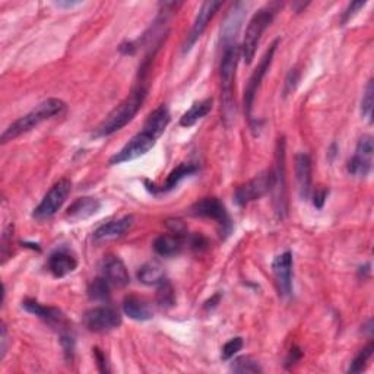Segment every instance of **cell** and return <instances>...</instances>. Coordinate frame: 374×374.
Here are the masks:
<instances>
[{
  "instance_id": "1",
  "label": "cell",
  "mask_w": 374,
  "mask_h": 374,
  "mask_svg": "<svg viewBox=\"0 0 374 374\" xmlns=\"http://www.w3.org/2000/svg\"><path fill=\"white\" fill-rule=\"evenodd\" d=\"M146 95H148L146 77H141L139 75V81L133 86L129 97H126L113 111H110V114L106 118H104L100 126L95 129L94 137L95 138L110 137V134L118 132L126 125H129L134 118V116H137L138 111L142 109Z\"/></svg>"
},
{
  "instance_id": "2",
  "label": "cell",
  "mask_w": 374,
  "mask_h": 374,
  "mask_svg": "<svg viewBox=\"0 0 374 374\" xmlns=\"http://www.w3.org/2000/svg\"><path fill=\"white\" fill-rule=\"evenodd\" d=\"M222 47L221 63H219V78H221V110L224 122L231 126L235 118V102H234V81L238 59L242 57L240 42L226 44Z\"/></svg>"
},
{
  "instance_id": "3",
  "label": "cell",
  "mask_w": 374,
  "mask_h": 374,
  "mask_svg": "<svg viewBox=\"0 0 374 374\" xmlns=\"http://www.w3.org/2000/svg\"><path fill=\"white\" fill-rule=\"evenodd\" d=\"M66 107V104L59 98H49L46 101L40 102L36 109H33L25 116L20 117L18 120H15L9 127L5 129V132L0 137V142L6 143L13 139L20 138L21 134L31 132L34 127L41 125L42 122L49 120V118L61 114Z\"/></svg>"
},
{
  "instance_id": "4",
  "label": "cell",
  "mask_w": 374,
  "mask_h": 374,
  "mask_svg": "<svg viewBox=\"0 0 374 374\" xmlns=\"http://www.w3.org/2000/svg\"><path fill=\"white\" fill-rule=\"evenodd\" d=\"M279 8H281L279 2L269 3L263 8H260L249 21L243 42L240 44L242 57H243V61L246 65L253 63V59H254V56H256L260 38H262L263 33L266 31V28L272 24Z\"/></svg>"
},
{
  "instance_id": "5",
  "label": "cell",
  "mask_w": 374,
  "mask_h": 374,
  "mask_svg": "<svg viewBox=\"0 0 374 374\" xmlns=\"http://www.w3.org/2000/svg\"><path fill=\"white\" fill-rule=\"evenodd\" d=\"M272 189L275 214L279 219L288 215V190H287V142L281 137L275 148V164L271 169Z\"/></svg>"
},
{
  "instance_id": "6",
  "label": "cell",
  "mask_w": 374,
  "mask_h": 374,
  "mask_svg": "<svg viewBox=\"0 0 374 374\" xmlns=\"http://www.w3.org/2000/svg\"><path fill=\"white\" fill-rule=\"evenodd\" d=\"M279 40H275L271 46H269L267 52L265 53V56L262 57V61L259 62L258 68L253 70L251 77L249 78V82L244 88V113H246V117L247 120L250 122L251 125V129H256V125H254V117H253V106H254V100H256V94L259 91V88L262 85V81L263 78L266 77V73L269 70V68H271L272 65V61H274V56H275V52L279 46Z\"/></svg>"
},
{
  "instance_id": "7",
  "label": "cell",
  "mask_w": 374,
  "mask_h": 374,
  "mask_svg": "<svg viewBox=\"0 0 374 374\" xmlns=\"http://www.w3.org/2000/svg\"><path fill=\"white\" fill-rule=\"evenodd\" d=\"M70 190L72 183L69 178H61V180L56 182L46 193V196L42 198L40 205L34 209L33 218L37 221H46L54 217L69 198Z\"/></svg>"
},
{
  "instance_id": "8",
  "label": "cell",
  "mask_w": 374,
  "mask_h": 374,
  "mask_svg": "<svg viewBox=\"0 0 374 374\" xmlns=\"http://www.w3.org/2000/svg\"><path fill=\"white\" fill-rule=\"evenodd\" d=\"M190 214L193 217L214 219L219 226L221 234L224 237H228L233 231V222L230 214L227 211V208L224 206V203L218 198H203L198 202H194L190 208Z\"/></svg>"
},
{
  "instance_id": "9",
  "label": "cell",
  "mask_w": 374,
  "mask_h": 374,
  "mask_svg": "<svg viewBox=\"0 0 374 374\" xmlns=\"http://www.w3.org/2000/svg\"><path fill=\"white\" fill-rule=\"evenodd\" d=\"M22 307L28 313L34 314V316H37L44 323L49 325L53 331H56L59 334V338L73 334L72 325L66 319L63 311L59 310L57 307L44 306V304L38 303L37 300H34V298H25V300L22 302Z\"/></svg>"
},
{
  "instance_id": "10",
  "label": "cell",
  "mask_w": 374,
  "mask_h": 374,
  "mask_svg": "<svg viewBox=\"0 0 374 374\" xmlns=\"http://www.w3.org/2000/svg\"><path fill=\"white\" fill-rule=\"evenodd\" d=\"M82 322L88 331L94 334H107L122 325V316L114 307L100 306L85 311Z\"/></svg>"
},
{
  "instance_id": "11",
  "label": "cell",
  "mask_w": 374,
  "mask_h": 374,
  "mask_svg": "<svg viewBox=\"0 0 374 374\" xmlns=\"http://www.w3.org/2000/svg\"><path fill=\"white\" fill-rule=\"evenodd\" d=\"M157 138H154L151 133L142 129L120 149L110 158V166H118V164L130 162L133 159H138L143 155H146L151 149L155 146Z\"/></svg>"
},
{
  "instance_id": "12",
  "label": "cell",
  "mask_w": 374,
  "mask_h": 374,
  "mask_svg": "<svg viewBox=\"0 0 374 374\" xmlns=\"http://www.w3.org/2000/svg\"><path fill=\"white\" fill-rule=\"evenodd\" d=\"M272 189V174L271 170L263 171L259 176L253 177L247 183L238 186L234 193V201L238 206H246L254 201L262 199Z\"/></svg>"
},
{
  "instance_id": "13",
  "label": "cell",
  "mask_w": 374,
  "mask_h": 374,
  "mask_svg": "<svg viewBox=\"0 0 374 374\" xmlns=\"http://www.w3.org/2000/svg\"><path fill=\"white\" fill-rule=\"evenodd\" d=\"M293 267L294 259L291 251L281 253L272 262L275 287L281 298H288L293 294Z\"/></svg>"
},
{
  "instance_id": "14",
  "label": "cell",
  "mask_w": 374,
  "mask_h": 374,
  "mask_svg": "<svg viewBox=\"0 0 374 374\" xmlns=\"http://www.w3.org/2000/svg\"><path fill=\"white\" fill-rule=\"evenodd\" d=\"M222 6V2H215V0H208V2L202 3L196 18H194V22L190 28V31L183 42V53H189L196 41L202 37V34L205 33V29L208 26V24L212 21V18L215 17V13L219 10V8Z\"/></svg>"
},
{
  "instance_id": "15",
  "label": "cell",
  "mask_w": 374,
  "mask_h": 374,
  "mask_svg": "<svg viewBox=\"0 0 374 374\" xmlns=\"http://www.w3.org/2000/svg\"><path fill=\"white\" fill-rule=\"evenodd\" d=\"M373 138L370 134H364L358 141L355 154L348 162V173L354 177H367L373 167Z\"/></svg>"
},
{
  "instance_id": "16",
  "label": "cell",
  "mask_w": 374,
  "mask_h": 374,
  "mask_svg": "<svg viewBox=\"0 0 374 374\" xmlns=\"http://www.w3.org/2000/svg\"><path fill=\"white\" fill-rule=\"evenodd\" d=\"M246 13L247 6L243 2L233 5L221 26V46L238 42V34H240V29L246 20Z\"/></svg>"
},
{
  "instance_id": "17",
  "label": "cell",
  "mask_w": 374,
  "mask_h": 374,
  "mask_svg": "<svg viewBox=\"0 0 374 374\" xmlns=\"http://www.w3.org/2000/svg\"><path fill=\"white\" fill-rule=\"evenodd\" d=\"M101 274L102 278L113 287L123 288L130 283V275L125 262L120 258L111 256V254L102 260Z\"/></svg>"
},
{
  "instance_id": "18",
  "label": "cell",
  "mask_w": 374,
  "mask_h": 374,
  "mask_svg": "<svg viewBox=\"0 0 374 374\" xmlns=\"http://www.w3.org/2000/svg\"><path fill=\"white\" fill-rule=\"evenodd\" d=\"M133 226V217L132 215H125L118 219H113L110 222L102 224L95 231H94V242L101 243V242H110L116 240V238L123 237Z\"/></svg>"
},
{
  "instance_id": "19",
  "label": "cell",
  "mask_w": 374,
  "mask_h": 374,
  "mask_svg": "<svg viewBox=\"0 0 374 374\" xmlns=\"http://www.w3.org/2000/svg\"><path fill=\"white\" fill-rule=\"evenodd\" d=\"M78 267V260L66 249H59L50 254L47 260L49 272L54 278H65Z\"/></svg>"
},
{
  "instance_id": "20",
  "label": "cell",
  "mask_w": 374,
  "mask_h": 374,
  "mask_svg": "<svg viewBox=\"0 0 374 374\" xmlns=\"http://www.w3.org/2000/svg\"><path fill=\"white\" fill-rule=\"evenodd\" d=\"M295 162V178L298 183V193L303 201H307L313 192L311 189V158L309 154L300 153L294 158Z\"/></svg>"
},
{
  "instance_id": "21",
  "label": "cell",
  "mask_w": 374,
  "mask_h": 374,
  "mask_svg": "<svg viewBox=\"0 0 374 374\" xmlns=\"http://www.w3.org/2000/svg\"><path fill=\"white\" fill-rule=\"evenodd\" d=\"M101 202L97 198H91V196H84L75 201L65 214V217L72 221V222H78V221H84L94 217L95 214L100 212L101 209Z\"/></svg>"
},
{
  "instance_id": "22",
  "label": "cell",
  "mask_w": 374,
  "mask_h": 374,
  "mask_svg": "<svg viewBox=\"0 0 374 374\" xmlns=\"http://www.w3.org/2000/svg\"><path fill=\"white\" fill-rule=\"evenodd\" d=\"M123 311L133 320L145 322L154 318V309L148 300L139 295H127L123 302Z\"/></svg>"
},
{
  "instance_id": "23",
  "label": "cell",
  "mask_w": 374,
  "mask_h": 374,
  "mask_svg": "<svg viewBox=\"0 0 374 374\" xmlns=\"http://www.w3.org/2000/svg\"><path fill=\"white\" fill-rule=\"evenodd\" d=\"M186 237L174 234V233L161 234L154 240V250L159 254V256L173 258L182 251L186 243Z\"/></svg>"
},
{
  "instance_id": "24",
  "label": "cell",
  "mask_w": 374,
  "mask_h": 374,
  "mask_svg": "<svg viewBox=\"0 0 374 374\" xmlns=\"http://www.w3.org/2000/svg\"><path fill=\"white\" fill-rule=\"evenodd\" d=\"M170 122H171L170 111H169L166 104H161L159 107H157L151 114L146 117L145 125H143V130L149 132L154 138L158 139L161 134L166 132V129L170 125Z\"/></svg>"
},
{
  "instance_id": "25",
  "label": "cell",
  "mask_w": 374,
  "mask_h": 374,
  "mask_svg": "<svg viewBox=\"0 0 374 374\" xmlns=\"http://www.w3.org/2000/svg\"><path fill=\"white\" fill-rule=\"evenodd\" d=\"M199 169L198 166H194V164H180L177 169H174L169 177L166 183H164L161 187H155V186H151L153 189H149L153 193H167V192H171L173 189H176L178 185H180L185 178L193 176L194 173H198Z\"/></svg>"
},
{
  "instance_id": "26",
  "label": "cell",
  "mask_w": 374,
  "mask_h": 374,
  "mask_svg": "<svg viewBox=\"0 0 374 374\" xmlns=\"http://www.w3.org/2000/svg\"><path fill=\"white\" fill-rule=\"evenodd\" d=\"M212 110V100L206 98L202 101H196L193 106L182 116L180 126L183 127H192L196 125L201 118H203L209 111Z\"/></svg>"
},
{
  "instance_id": "27",
  "label": "cell",
  "mask_w": 374,
  "mask_h": 374,
  "mask_svg": "<svg viewBox=\"0 0 374 374\" xmlns=\"http://www.w3.org/2000/svg\"><path fill=\"white\" fill-rule=\"evenodd\" d=\"M138 279L143 283V286L149 287H158L161 282L166 281V272L164 269L157 263H145L138 272Z\"/></svg>"
},
{
  "instance_id": "28",
  "label": "cell",
  "mask_w": 374,
  "mask_h": 374,
  "mask_svg": "<svg viewBox=\"0 0 374 374\" xmlns=\"http://www.w3.org/2000/svg\"><path fill=\"white\" fill-rule=\"evenodd\" d=\"M110 283L101 278H95L94 281H91V283L88 286V297L91 298L94 302H109L111 293H110Z\"/></svg>"
},
{
  "instance_id": "29",
  "label": "cell",
  "mask_w": 374,
  "mask_h": 374,
  "mask_svg": "<svg viewBox=\"0 0 374 374\" xmlns=\"http://www.w3.org/2000/svg\"><path fill=\"white\" fill-rule=\"evenodd\" d=\"M155 300H157V304L162 309H170L176 304V293L169 279L161 282L158 286Z\"/></svg>"
},
{
  "instance_id": "30",
  "label": "cell",
  "mask_w": 374,
  "mask_h": 374,
  "mask_svg": "<svg viewBox=\"0 0 374 374\" xmlns=\"http://www.w3.org/2000/svg\"><path fill=\"white\" fill-rule=\"evenodd\" d=\"M231 371L258 374V373H262L263 368L260 367V364L256 360H254V358H251L249 355H243V357L235 358V360L231 363Z\"/></svg>"
},
{
  "instance_id": "31",
  "label": "cell",
  "mask_w": 374,
  "mask_h": 374,
  "mask_svg": "<svg viewBox=\"0 0 374 374\" xmlns=\"http://www.w3.org/2000/svg\"><path fill=\"white\" fill-rule=\"evenodd\" d=\"M373 351H374V343L370 342L367 347H364L360 352L355 355V358L348 368V373H361L367 367V363L373 355Z\"/></svg>"
},
{
  "instance_id": "32",
  "label": "cell",
  "mask_w": 374,
  "mask_h": 374,
  "mask_svg": "<svg viewBox=\"0 0 374 374\" xmlns=\"http://www.w3.org/2000/svg\"><path fill=\"white\" fill-rule=\"evenodd\" d=\"M373 94H374V85L373 79H370L366 85L364 94L361 98V116L367 118L368 123H373Z\"/></svg>"
},
{
  "instance_id": "33",
  "label": "cell",
  "mask_w": 374,
  "mask_h": 374,
  "mask_svg": "<svg viewBox=\"0 0 374 374\" xmlns=\"http://www.w3.org/2000/svg\"><path fill=\"white\" fill-rule=\"evenodd\" d=\"M244 345V341L242 336H235L233 339H230L228 342H226V345L222 347V351H221V358L224 361H228L231 360V358L238 352L242 351Z\"/></svg>"
},
{
  "instance_id": "34",
  "label": "cell",
  "mask_w": 374,
  "mask_h": 374,
  "mask_svg": "<svg viewBox=\"0 0 374 374\" xmlns=\"http://www.w3.org/2000/svg\"><path fill=\"white\" fill-rule=\"evenodd\" d=\"M13 224L8 226L2 234V242H0V253H2V263L6 262V259H9V256L12 254L10 246H12V238H13Z\"/></svg>"
},
{
  "instance_id": "35",
  "label": "cell",
  "mask_w": 374,
  "mask_h": 374,
  "mask_svg": "<svg viewBox=\"0 0 374 374\" xmlns=\"http://www.w3.org/2000/svg\"><path fill=\"white\" fill-rule=\"evenodd\" d=\"M298 82H300V72H298V69L294 68V69H291L288 72L287 78H286V84H283V97H287L291 93H294Z\"/></svg>"
},
{
  "instance_id": "36",
  "label": "cell",
  "mask_w": 374,
  "mask_h": 374,
  "mask_svg": "<svg viewBox=\"0 0 374 374\" xmlns=\"http://www.w3.org/2000/svg\"><path fill=\"white\" fill-rule=\"evenodd\" d=\"M186 242L190 246V249L194 250V251H203V250L208 249V240L202 234H198V233L196 234H190V235L187 234Z\"/></svg>"
},
{
  "instance_id": "37",
  "label": "cell",
  "mask_w": 374,
  "mask_h": 374,
  "mask_svg": "<svg viewBox=\"0 0 374 374\" xmlns=\"http://www.w3.org/2000/svg\"><path fill=\"white\" fill-rule=\"evenodd\" d=\"M367 5V2H351L348 5V8L343 10L342 13V18H341V25H345L352 17H355L357 12L360 10L361 8H364Z\"/></svg>"
},
{
  "instance_id": "38",
  "label": "cell",
  "mask_w": 374,
  "mask_h": 374,
  "mask_svg": "<svg viewBox=\"0 0 374 374\" xmlns=\"http://www.w3.org/2000/svg\"><path fill=\"white\" fill-rule=\"evenodd\" d=\"M94 351V358L97 361V367L100 370V373H110V367H109V363H107V357H106V352H104L102 350H100L98 347H94L93 348Z\"/></svg>"
},
{
  "instance_id": "39",
  "label": "cell",
  "mask_w": 374,
  "mask_h": 374,
  "mask_svg": "<svg viewBox=\"0 0 374 374\" xmlns=\"http://www.w3.org/2000/svg\"><path fill=\"white\" fill-rule=\"evenodd\" d=\"M8 348V329L6 325L2 323V329H0V358H3Z\"/></svg>"
},
{
  "instance_id": "40",
  "label": "cell",
  "mask_w": 374,
  "mask_h": 374,
  "mask_svg": "<svg viewBox=\"0 0 374 374\" xmlns=\"http://www.w3.org/2000/svg\"><path fill=\"white\" fill-rule=\"evenodd\" d=\"M327 193H329L327 189H319V190H316V193H314L313 203H314V206H316L318 209H322L323 208V205L326 202V198H327Z\"/></svg>"
},
{
  "instance_id": "41",
  "label": "cell",
  "mask_w": 374,
  "mask_h": 374,
  "mask_svg": "<svg viewBox=\"0 0 374 374\" xmlns=\"http://www.w3.org/2000/svg\"><path fill=\"white\" fill-rule=\"evenodd\" d=\"M303 357V352L300 351V348H293L288 354V358H287V368H290L291 366H294L298 360H300V358Z\"/></svg>"
},
{
  "instance_id": "42",
  "label": "cell",
  "mask_w": 374,
  "mask_h": 374,
  "mask_svg": "<svg viewBox=\"0 0 374 374\" xmlns=\"http://www.w3.org/2000/svg\"><path fill=\"white\" fill-rule=\"evenodd\" d=\"M118 50H120L123 54H129V56H133L134 53H137L138 50V46L137 42H132V41H127V42H123L120 47H118Z\"/></svg>"
},
{
  "instance_id": "43",
  "label": "cell",
  "mask_w": 374,
  "mask_h": 374,
  "mask_svg": "<svg viewBox=\"0 0 374 374\" xmlns=\"http://www.w3.org/2000/svg\"><path fill=\"white\" fill-rule=\"evenodd\" d=\"M57 6H61V8H72V6H78L81 5V2H59L56 3Z\"/></svg>"
},
{
  "instance_id": "44",
  "label": "cell",
  "mask_w": 374,
  "mask_h": 374,
  "mask_svg": "<svg viewBox=\"0 0 374 374\" xmlns=\"http://www.w3.org/2000/svg\"><path fill=\"white\" fill-rule=\"evenodd\" d=\"M336 149H338V148H336V143H332V145H331V148H329V154H327V155H329V158L334 159V157L336 155Z\"/></svg>"
},
{
  "instance_id": "45",
  "label": "cell",
  "mask_w": 374,
  "mask_h": 374,
  "mask_svg": "<svg viewBox=\"0 0 374 374\" xmlns=\"http://www.w3.org/2000/svg\"><path fill=\"white\" fill-rule=\"evenodd\" d=\"M307 5H309V3H300V5L294 3V5H293V8H294V10L298 13V12H302V9H303V8H306Z\"/></svg>"
}]
</instances>
